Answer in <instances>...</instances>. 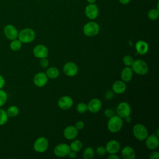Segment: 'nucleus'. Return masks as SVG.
Returning a JSON list of instances; mask_svg holds the SVG:
<instances>
[{
	"instance_id": "obj_8",
	"label": "nucleus",
	"mask_w": 159,
	"mask_h": 159,
	"mask_svg": "<svg viewBox=\"0 0 159 159\" xmlns=\"http://www.w3.org/2000/svg\"><path fill=\"white\" fill-rule=\"evenodd\" d=\"M3 32L6 37L10 40L17 39L19 31L12 24L6 25L4 27Z\"/></svg>"
},
{
	"instance_id": "obj_14",
	"label": "nucleus",
	"mask_w": 159,
	"mask_h": 159,
	"mask_svg": "<svg viewBox=\"0 0 159 159\" xmlns=\"http://www.w3.org/2000/svg\"><path fill=\"white\" fill-rule=\"evenodd\" d=\"M73 101L71 97L68 96H61L58 101V107L63 110H67L71 107Z\"/></svg>"
},
{
	"instance_id": "obj_36",
	"label": "nucleus",
	"mask_w": 159,
	"mask_h": 159,
	"mask_svg": "<svg viewBox=\"0 0 159 159\" xmlns=\"http://www.w3.org/2000/svg\"><path fill=\"white\" fill-rule=\"evenodd\" d=\"M84 123L81 121V120H79L78 121L76 124H75V127L79 130H81L84 128Z\"/></svg>"
},
{
	"instance_id": "obj_9",
	"label": "nucleus",
	"mask_w": 159,
	"mask_h": 159,
	"mask_svg": "<svg viewBox=\"0 0 159 159\" xmlns=\"http://www.w3.org/2000/svg\"><path fill=\"white\" fill-rule=\"evenodd\" d=\"M117 115L121 118H125L131 114V107L128 102H122L117 107Z\"/></svg>"
},
{
	"instance_id": "obj_7",
	"label": "nucleus",
	"mask_w": 159,
	"mask_h": 159,
	"mask_svg": "<svg viewBox=\"0 0 159 159\" xmlns=\"http://www.w3.org/2000/svg\"><path fill=\"white\" fill-rule=\"evenodd\" d=\"M84 14L88 19L94 20L99 15V8L95 3L88 4L84 9Z\"/></svg>"
},
{
	"instance_id": "obj_24",
	"label": "nucleus",
	"mask_w": 159,
	"mask_h": 159,
	"mask_svg": "<svg viewBox=\"0 0 159 159\" xmlns=\"http://www.w3.org/2000/svg\"><path fill=\"white\" fill-rule=\"evenodd\" d=\"M19 107L15 105H12L9 106L6 110V113L9 117H14L19 114Z\"/></svg>"
},
{
	"instance_id": "obj_26",
	"label": "nucleus",
	"mask_w": 159,
	"mask_h": 159,
	"mask_svg": "<svg viewBox=\"0 0 159 159\" xmlns=\"http://www.w3.org/2000/svg\"><path fill=\"white\" fill-rule=\"evenodd\" d=\"M94 157V149L91 147H87L83 152V157L84 159H92Z\"/></svg>"
},
{
	"instance_id": "obj_20",
	"label": "nucleus",
	"mask_w": 159,
	"mask_h": 159,
	"mask_svg": "<svg viewBox=\"0 0 159 159\" xmlns=\"http://www.w3.org/2000/svg\"><path fill=\"white\" fill-rule=\"evenodd\" d=\"M121 154L124 159H134L135 158V152L130 146H125L121 151Z\"/></svg>"
},
{
	"instance_id": "obj_16",
	"label": "nucleus",
	"mask_w": 159,
	"mask_h": 159,
	"mask_svg": "<svg viewBox=\"0 0 159 159\" xmlns=\"http://www.w3.org/2000/svg\"><path fill=\"white\" fill-rule=\"evenodd\" d=\"M88 110L92 113H96L99 112L102 107L101 101L98 98L92 99L87 104Z\"/></svg>"
},
{
	"instance_id": "obj_31",
	"label": "nucleus",
	"mask_w": 159,
	"mask_h": 159,
	"mask_svg": "<svg viewBox=\"0 0 159 159\" xmlns=\"http://www.w3.org/2000/svg\"><path fill=\"white\" fill-rule=\"evenodd\" d=\"M76 110L79 113L83 114L88 111V106L87 104L84 102H80L76 106Z\"/></svg>"
},
{
	"instance_id": "obj_3",
	"label": "nucleus",
	"mask_w": 159,
	"mask_h": 159,
	"mask_svg": "<svg viewBox=\"0 0 159 159\" xmlns=\"http://www.w3.org/2000/svg\"><path fill=\"white\" fill-rule=\"evenodd\" d=\"M131 68L133 71L139 75H144L147 74L148 71L147 63L141 59L134 60L131 65Z\"/></svg>"
},
{
	"instance_id": "obj_10",
	"label": "nucleus",
	"mask_w": 159,
	"mask_h": 159,
	"mask_svg": "<svg viewBox=\"0 0 159 159\" xmlns=\"http://www.w3.org/2000/svg\"><path fill=\"white\" fill-rule=\"evenodd\" d=\"M71 150L70 145L66 143H60L57 145L53 150L54 154L58 157H64L68 155Z\"/></svg>"
},
{
	"instance_id": "obj_29",
	"label": "nucleus",
	"mask_w": 159,
	"mask_h": 159,
	"mask_svg": "<svg viewBox=\"0 0 159 159\" xmlns=\"http://www.w3.org/2000/svg\"><path fill=\"white\" fill-rule=\"evenodd\" d=\"M8 117L6 111L0 108V125H3L7 123Z\"/></svg>"
},
{
	"instance_id": "obj_13",
	"label": "nucleus",
	"mask_w": 159,
	"mask_h": 159,
	"mask_svg": "<svg viewBox=\"0 0 159 159\" xmlns=\"http://www.w3.org/2000/svg\"><path fill=\"white\" fill-rule=\"evenodd\" d=\"M48 81L47 75L43 72H39L35 75L33 80L34 84L39 88L45 86Z\"/></svg>"
},
{
	"instance_id": "obj_34",
	"label": "nucleus",
	"mask_w": 159,
	"mask_h": 159,
	"mask_svg": "<svg viewBox=\"0 0 159 159\" xmlns=\"http://www.w3.org/2000/svg\"><path fill=\"white\" fill-rule=\"evenodd\" d=\"M49 64V61L48 60L47 58V57L45 58H40V65L42 67V68H47Z\"/></svg>"
},
{
	"instance_id": "obj_35",
	"label": "nucleus",
	"mask_w": 159,
	"mask_h": 159,
	"mask_svg": "<svg viewBox=\"0 0 159 159\" xmlns=\"http://www.w3.org/2000/svg\"><path fill=\"white\" fill-rule=\"evenodd\" d=\"M104 116L107 117V118H110L112 116H113L114 115V111L112 109H106L105 111H104Z\"/></svg>"
},
{
	"instance_id": "obj_44",
	"label": "nucleus",
	"mask_w": 159,
	"mask_h": 159,
	"mask_svg": "<svg viewBox=\"0 0 159 159\" xmlns=\"http://www.w3.org/2000/svg\"><path fill=\"white\" fill-rule=\"evenodd\" d=\"M86 1H87L89 4H91V3H95V2L96 1V0H86Z\"/></svg>"
},
{
	"instance_id": "obj_41",
	"label": "nucleus",
	"mask_w": 159,
	"mask_h": 159,
	"mask_svg": "<svg viewBox=\"0 0 159 159\" xmlns=\"http://www.w3.org/2000/svg\"><path fill=\"white\" fill-rule=\"evenodd\" d=\"M107 158L109 159H119V157L116 155V153H113V154H110L108 157Z\"/></svg>"
},
{
	"instance_id": "obj_19",
	"label": "nucleus",
	"mask_w": 159,
	"mask_h": 159,
	"mask_svg": "<svg viewBox=\"0 0 159 159\" xmlns=\"http://www.w3.org/2000/svg\"><path fill=\"white\" fill-rule=\"evenodd\" d=\"M112 91L116 94H122L126 89V84L125 82L121 80L115 81L112 84Z\"/></svg>"
},
{
	"instance_id": "obj_11",
	"label": "nucleus",
	"mask_w": 159,
	"mask_h": 159,
	"mask_svg": "<svg viewBox=\"0 0 159 159\" xmlns=\"http://www.w3.org/2000/svg\"><path fill=\"white\" fill-rule=\"evenodd\" d=\"M63 71L66 76L72 77L78 73V68L76 63L72 61H69L64 65L63 67Z\"/></svg>"
},
{
	"instance_id": "obj_25",
	"label": "nucleus",
	"mask_w": 159,
	"mask_h": 159,
	"mask_svg": "<svg viewBox=\"0 0 159 159\" xmlns=\"http://www.w3.org/2000/svg\"><path fill=\"white\" fill-rule=\"evenodd\" d=\"M22 43L18 39H16L12 40H11L9 47L11 50L14 52H17L21 48Z\"/></svg>"
},
{
	"instance_id": "obj_4",
	"label": "nucleus",
	"mask_w": 159,
	"mask_h": 159,
	"mask_svg": "<svg viewBox=\"0 0 159 159\" xmlns=\"http://www.w3.org/2000/svg\"><path fill=\"white\" fill-rule=\"evenodd\" d=\"M100 27L99 24L94 21H90L86 23L83 27V34L88 37H94L99 32Z\"/></svg>"
},
{
	"instance_id": "obj_33",
	"label": "nucleus",
	"mask_w": 159,
	"mask_h": 159,
	"mask_svg": "<svg viewBox=\"0 0 159 159\" xmlns=\"http://www.w3.org/2000/svg\"><path fill=\"white\" fill-rule=\"evenodd\" d=\"M96 152L99 156H102L106 153V148L104 146H99L96 148Z\"/></svg>"
},
{
	"instance_id": "obj_5",
	"label": "nucleus",
	"mask_w": 159,
	"mask_h": 159,
	"mask_svg": "<svg viewBox=\"0 0 159 159\" xmlns=\"http://www.w3.org/2000/svg\"><path fill=\"white\" fill-rule=\"evenodd\" d=\"M133 134L139 141L145 140L148 136V130L146 127L142 124H136L133 127Z\"/></svg>"
},
{
	"instance_id": "obj_15",
	"label": "nucleus",
	"mask_w": 159,
	"mask_h": 159,
	"mask_svg": "<svg viewBox=\"0 0 159 159\" xmlns=\"http://www.w3.org/2000/svg\"><path fill=\"white\" fill-rule=\"evenodd\" d=\"M145 145L150 150L156 149L159 145V140L158 136L154 134L148 135L145 139Z\"/></svg>"
},
{
	"instance_id": "obj_38",
	"label": "nucleus",
	"mask_w": 159,
	"mask_h": 159,
	"mask_svg": "<svg viewBox=\"0 0 159 159\" xmlns=\"http://www.w3.org/2000/svg\"><path fill=\"white\" fill-rule=\"evenodd\" d=\"M114 96V93L113 92V91H108L105 94V98L107 99H111Z\"/></svg>"
},
{
	"instance_id": "obj_45",
	"label": "nucleus",
	"mask_w": 159,
	"mask_h": 159,
	"mask_svg": "<svg viewBox=\"0 0 159 159\" xmlns=\"http://www.w3.org/2000/svg\"><path fill=\"white\" fill-rule=\"evenodd\" d=\"M37 1H41V0H37Z\"/></svg>"
},
{
	"instance_id": "obj_6",
	"label": "nucleus",
	"mask_w": 159,
	"mask_h": 159,
	"mask_svg": "<svg viewBox=\"0 0 159 159\" xmlns=\"http://www.w3.org/2000/svg\"><path fill=\"white\" fill-rule=\"evenodd\" d=\"M48 147V141L47 138L44 137H40L37 138L34 143V149L39 153H43L45 152Z\"/></svg>"
},
{
	"instance_id": "obj_22",
	"label": "nucleus",
	"mask_w": 159,
	"mask_h": 159,
	"mask_svg": "<svg viewBox=\"0 0 159 159\" xmlns=\"http://www.w3.org/2000/svg\"><path fill=\"white\" fill-rule=\"evenodd\" d=\"M133 75V71L129 66H126L122 69L120 74L121 79L124 82H128L131 80Z\"/></svg>"
},
{
	"instance_id": "obj_40",
	"label": "nucleus",
	"mask_w": 159,
	"mask_h": 159,
	"mask_svg": "<svg viewBox=\"0 0 159 159\" xmlns=\"http://www.w3.org/2000/svg\"><path fill=\"white\" fill-rule=\"evenodd\" d=\"M67 156H68L70 158H75L76 157V152H75V151H73V150H70V152H69V153L68 154V155Z\"/></svg>"
},
{
	"instance_id": "obj_43",
	"label": "nucleus",
	"mask_w": 159,
	"mask_h": 159,
	"mask_svg": "<svg viewBox=\"0 0 159 159\" xmlns=\"http://www.w3.org/2000/svg\"><path fill=\"white\" fill-rule=\"evenodd\" d=\"M125 120H126L127 122H130L132 121V118L130 116H127L126 117H125Z\"/></svg>"
},
{
	"instance_id": "obj_37",
	"label": "nucleus",
	"mask_w": 159,
	"mask_h": 159,
	"mask_svg": "<svg viewBox=\"0 0 159 159\" xmlns=\"http://www.w3.org/2000/svg\"><path fill=\"white\" fill-rule=\"evenodd\" d=\"M149 158L150 159H158L159 158V153L157 151L152 152L150 153Z\"/></svg>"
},
{
	"instance_id": "obj_27",
	"label": "nucleus",
	"mask_w": 159,
	"mask_h": 159,
	"mask_svg": "<svg viewBox=\"0 0 159 159\" xmlns=\"http://www.w3.org/2000/svg\"><path fill=\"white\" fill-rule=\"evenodd\" d=\"M70 149L71 150L77 152L82 148L83 143L79 140H75L71 143V144L70 145Z\"/></svg>"
},
{
	"instance_id": "obj_21",
	"label": "nucleus",
	"mask_w": 159,
	"mask_h": 159,
	"mask_svg": "<svg viewBox=\"0 0 159 159\" xmlns=\"http://www.w3.org/2000/svg\"><path fill=\"white\" fill-rule=\"evenodd\" d=\"M135 49L140 55H145L147 53L148 50V45L147 43L143 40H139L135 43Z\"/></svg>"
},
{
	"instance_id": "obj_28",
	"label": "nucleus",
	"mask_w": 159,
	"mask_h": 159,
	"mask_svg": "<svg viewBox=\"0 0 159 159\" xmlns=\"http://www.w3.org/2000/svg\"><path fill=\"white\" fill-rule=\"evenodd\" d=\"M159 16V10L158 9H151L147 14V17L152 20H155L158 19Z\"/></svg>"
},
{
	"instance_id": "obj_30",
	"label": "nucleus",
	"mask_w": 159,
	"mask_h": 159,
	"mask_svg": "<svg viewBox=\"0 0 159 159\" xmlns=\"http://www.w3.org/2000/svg\"><path fill=\"white\" fill-rule=\"evenodd\" d=\"M7 99V94L2 89H0V107L3 106Z\"/></svg>"
},
{
	"instance_id": "obj_42",
	"label": "nucleus",
	"mask_w": 159,
	"mask_h": 159,
	"mask_svg": "<svg viewBox=\"0 0 159 159\" xmlns=\"http://www.w3.org/2000/svg\"><path fill=\"white\" fill-rule=\"evenodd\" d=\"M119 1L121 4L127 5L130 2V0H119Z\"/></svg>"
},
{
	"instance_id": "obj_23",
	"label": "nucleus",
	"mask_w": 159,
	"mask_h": 159,
	"mask_svg": "<svg viewBox=\"0 0 159 159\" xmlns=\"http://www.w3.org/2000/svg\"><path fill=\"white\" fill-rule=\"evenodd\" d=\"M45 74L47 75V77L51 79H55L59 76L60 72L58 68L55 67H50L46 70Z\"/></svg>"
},
{
	"instance_id": "obj_12",
	"label": "nucleus",
	"mask_w": 159,
	"mask_h": 159,
	"mask_svg": "<svg viewBox=\"0 0 159 159\" xmlns=\"http://www.w3.org/2000/svg\"><path fill=\"white\" fill-rule=\"evenodd\" d=\"M34 55L38 58H42L47 57L48 54V50L47 47L42 44L37 45L33 49Z\"/></svg>"
},
{
	"instance_id": "obj_39",
	"label": "nucleus",
	"mask_w": 159,
	"mask_h": 159,
	"mask_svg": "<svg viewBox=\"0 0 159 159\" xmlns=\"http://www.w3.org/2000/svg\"><path fill=\"white\" fill-rule=\"evenodd\" d=\"M5 84L6 81L4 78L1 75H0V89H2L5 86Z\"/></svg>"
},
{
	"instance_id": "obj_32",
	"label": "nucleus",
	"mask_w": 159,
	"mask_h": 159,
	"mask_svg": "<svg viewBox=\"0 0 159 159\" xmlns=\"http://www.w3.org/2000/svg\"><path fill=\"white\" fill-rule=\"evenodd\" d=\"M134 61V58L129 55H125L124 57H123V59H122V61L124 63V64L127 66H131V65L132 64L133 61Z\"/></svg>"
},
{
	"instance_id": "obj_18",
	"label": "nucleus",
	"mask_w": 159,
	"mask_h": 159,
	"mask_svg": "<svg viewBox=\"0 0 159 159\" xmlns=\"http://www.w3.org/2000/svg\"><path fill=\"white\" fill-rule=\"evenodd\" d=\"M105 148L106 152L109 154H113L119 152L120 148V145L118 141L116 140H111L107 143Z\"/></svg>"
},
{
	"instance_id": "obj_17",
	"label": "nucleus",
	"mask_w": 159,
	"mask_h": 159,
	"mask_svg": "<svg viewBox=\"0 0 159 159\" xmlns=\"http://www.w3.org/2000/svg\"><path fill=\"white\" fill-rule=\"evenodd\" d=\"M78 134V130L73 125L66 127L63 130V135L68 140L75 139Z\"/></svg>"
},
{
	"instance_id": "obj_2",
	"label": "nucleus",
	"mask_w": 159,
	"mask_h": 159,
	"mask_svg": "<svg viewBox=\"0 0 159 159\" xmlns=\"http://www.w3.org/2000/svg\"><path fill=\"white\" fill-rule=\"evenodd\" d=\"M107 122V129L112 133H116L120 131L123 125V120L118 115H114L111 117L109 118Z\"/></svg>"
},
{
	"instance_id": "obj_1",
	"label": "nucleus",
	"mask_w": 159,
	"mask_h": 159,
	"mask_svg": "<svg viewBox=\"0 0 159 159\" xmlns=\"http://www.w3.org/2000/svg\"><path fill=\"white\" fill-rule=\"evenodd\" d=\"M35 38V32L31 28H24L19 32L17 39L24 43H30Z\"/></svg>"
}]
</instances>
